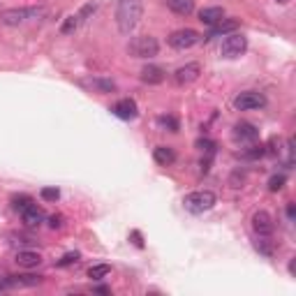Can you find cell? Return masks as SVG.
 Here are the masks:
<instances>
[{"label": "cell", "mask_w": 296, "mask_h": 296, "mask_svg": "<svg viewBox=\"0 0 296 296\" xmlns=\"http://www.w3.org/2000/svg\"><path fill=\"white\" fill-rule=\"evenodd\" d=\"M278 3H287V0H278Z\"/></svg>", "instance_id": "obj_34"}, {"label": "cell", "mask_w": 296, "mask_h": 296, "mask_svg": "<svg viewBox=\"0 0 296 296\" xmlns=\"http://www.w3.org/2000/svg\"><path fill=\"white\" fill-rule=\"evenodd\" d=\"M252 231L257 236H268L271 238L273 231H276V222H273V216L268 211H257L252 216Z\"/></svg>", "instance_id": "obj_8"}, {"label": "cell", "mask_w": 296, "mask_h": 296, "mask_svg": "<svg viewBox=\"0 0 296 296\" xmlns=\"http://www.w3.org/2000/svg\"><path fill=\"white\" fill-rule=\"evenodd\" d=\"M130 238H132V243H134L137 248H144V241H141V234H139V231H132Z\"/></svg>", "instance_id": "obj_31"}, {"label": "cell", "mask_w": 296, "mask_h": 296, "mask_svg": "<svg viewBox=\"0 0 296 296\" xmlns=\"http://www.w3.org/2000/svg\"><path fill=\"white\" fill-rule=\"evenodd\" d=\"M246 49H248V37L238 35V33H229V35H225L220 53L225 56V58H238V56L246 53Z\"/></svg>", "instance_id": "obj_7"}, {"label": "cell", "mask_w": 296, "mask_h": 296, "mask_svg": "<svg viewBox=\"0 0 296 296\" xmlns=\"http://www.w3.org/2000/svg\"><path fill=\"white\" fill-rule=\"evenodd\" d=\"M49 227H51V229H61V227H63V216H51L49 218Z\"/></svg>", "instance_id": "obj_30"}, {"label": "cell", "mask_w": 296, "mask_h": 296, "mask_svg": "<svg viewBox=\"0 0 296 296\" xmlns=\"http://www.w3.org/2000/svg\"><path fill=\"white\" fill-rule=\"evenodd\" d=\"M40 197L44 201H58V199H61V190H58V187H42Z\"/></svg>", "instance_id": "obj_29"}, {"label": "cell", "mask_w": 296, "mask_h": 296, "mask_svg": "<svg viewBox=\"0 0 296 296\" xmlns=\"http://www.w3.org/2000/svg\"><path fill=\"white\" fill-rule=\"evenodd\" d=\"M44 14H46L44 7H12V10L0 12V21L5 25H21V23H28V21L42 19Z\"/></svg>", "instance_id": "obj_3"}, {"label": "cell", "mask_w": 296, "mask_h": 296, "mask_svg": "<svg viewBox=\"0 0 296 296\" xmlns=\"http://www.w3.org/2000/svg\"><path fill=\"white\" fill-rule=\"evenodd\" d=\"M14 261L21 268H37V266L42 264V255L35 250H19L14 257Z\"/></svg>", "instance_id": "obj_16"}, {"label": "cell", "mask_w": 296, "mask_h": 296, "mask_svg": "<svg viewBox=\"0 0 296 296\" xmlns=\"http://www.w3.org/2000/svg\"><path fill=\"white\" fill-rule=\"evenodd\" d=\"M111 114L118 116L121 121H134L139 116V106H137V102L132 97H123V100H118L111 106Z\"/></svg>", "instance_id": "obj_10"}, {"label": "cell", "mask_w": 296, "mask_h": 296, "mask_svg": "<svg viewBox=\"0 0 296 296\" xmlns=\"http://www.w3.org/2000/svg\"><path fill=\"white\" fill-rule=\"evenodd\" d=\"M287 183V176L285 174H273L271 178H268V190L271 192H280L282 187H285Z\"/></svg>", "instance_id": "obj_26"}, {"label": "cell", "mask_w": 296, "mask_h": 296, "mask_svg": "<svg viewBox=\"0 0 296 296\" xmlns=\"http://www.w3.org/2000/svg\"><path fill=\"white\" fill-rule=\"evenodd\" d=\"M199 76H201V65H199V63H185V65H181L178 70L174 72V81L178 86L195 84Z\"/></svg>", "instance_id": "obj_9"}, {"label": "cell", "mask_w": 296, "mask_h": 296, "mask_svg": "<svg viewBox=\"0 0 296 296\" xmlns=\"http://www.w3.org/2000/svg\"><path fill=\"white\" fill-rule=\"evenodd\" d=\"M238 19H222V21H218L216 25H211V33L206 35V40H211V37H225V35H229V33H236L238 31Z\"/></svg>", "instance_id": "obj_13"}, {"label": "cell", "mask_w": 296, "mask_h": 296, "mask_svg": "<svg viewBox=\"0 0 296 296\" xmlns=\"http://www.w3.org/2000/svg\"><path fill=\"white\" fill-rule=\"evenodd\" d=\"M139 79L144 81V84H148V86H157V84H162V81L167 79V72L162 70L160 65H146L144 70H141Z\"/></svg>", "instance_id": "obj_14"}, {"label": "cell", "mask_w": 296, "mask_h": 296, "mask_svg": "<svg viewBox=\"0 0 296 296\" xmlns=\"http://www.w3.org/2000/svg\"><path fill=\"white\" fill-rule=\"evenodd\" d=\"M197 148H199L201 153H206V155H216V141L213 139H208V137H201V139H197Z\"/></svg>", "instance_id": "obj_24"}, {"label": "cell", "mask_w": 296, "mask_h": 296, "mask_svg": "<svg viewBox=\"0 0 296 296\" xmlns=\"http://www.w3.org/2000/svg\"><path fill=\"white\" fill-rule=\"evenodd\" d=\"M222 19H225V10L222 7H204V10H199V21L206 25H216Z\"/></svg>", "instance_id": "obj_19"}, {"label": "cell", "mask_w": 296, "mask_h": 296, "mask_svg": "<svg viewBox=\"0 0 296 296\" xmlns=\"http://www.w3.org/2000/svg\"><path fill=\"white\" fill-rule=\"evenodd\" d=\"M266 106V97L264 93L257 91H243L234 97V109L236 111H257Z\"/></svg>", "instance_id": "obj_6"}, {"label": "cell", "mask_w": 296, "mask_h": 296, "mask_svg": "<svg viewBox=\"0 0 296 296\" xmlns=\"http://www.w3.org/2000/svg\"><path fill=\"white\" fill-rule=\"evenodd\" d=\"M93 291H97V294H109V287H93Z\"/></svg>", "instance_id": "obj_33"}, {"label": "cell", "mask_w": 296, "mask_h": 296, "mask_svg": "<svg viewBox=\"0 0 296 296\" xmlns=\"http://www.w3.org/2000/svg\"><path fill=\"white\" fill-rule=\"evenodd\" d=\"M165 5L178 16H190L195 12V0H165Z\"/></svg>", "instance_id": "obj_18"}, {"label": "cell", "mask_w": 296, "mask_h": 296, "mask_svg": "<svg viewBox=\"0 0 296 296\" xmlns=\"http://www.w3.org/2000/svg\"><path fill=\"white\" fill-rule=\"evenodd\" d=\"M255 248H257V250H259L264 257H273V248L268 246V236H257Z\"/></svg>", "instance_id": "obj_27"}, {"label": "cell", "mask_w": 296, "mask_h": 296, "mask_svg": "<svg viewBox=\"0 0 296 296\" xmlns=\"http://www.w3.org/2000/svg\"><path fill=\"white\" fill-rule=\"evenodd\" d=\"M44 220H46V216L42 208H37V204H33L31 208H25V211H21V222H23L25 227H31V229L40 227Z\"/></svg>", "instance_id": "obj_15"}, {"label": "cell", "mask_w": 296, "mask_h": 296, "mask_svg": "<svg viewBox=\"0 0 296 296\" xmlns=\"http://www.w3.org/2000/svg\"><path fill=\"white\" fill-rule=\"evenodd\" d=\"M81 86L91 88L93 93H100V95H109V93H116V81L106 79V76H91V79H84Z\"/></svg>", "instance_id": "obj_12"}, {"label": "cell", "mask_w": 296, "mask_h": 296, "mask_svg": "<svg viewBox=\"0 0 296 296\" xmlns=\"http://www.w3.org/2000/svg\"><path fill=\"white\" fill-rule=\"evenodd\" d=\"M218 204V197L216 192L211 190H195V192H187L183 197V208L192 216H201V213H208L213 206Z\"/></svg>", "instance_id": "obj_2"}, {"label": "cell", "mask_w": 296, "mask_h": 296, "mask_svg": "<svg viewBox=\"0 0 296 296\" xmlns=\"http://www.w3.org/2000/svg\"><path fill=\"white\" fill-rule=\"evenodd\" d=\"M79 252H65V255L61 257V259L56 261V266H61V268H65V266H72V264H76L79 261Z\"/></svg>", "instance_id": "obj_28"}, {"label": "cell", "mask_w": 296, "mask_h": 296, "mask_svg": "<svg viewBox=\"0 0 296 296\" xmlns=\"http://www.w3.org/2000/svg\"><path fill=\"white\" fill-rule=\"evenodd\" d=\"M141 16H144V5L141 0H118L116 5V23H118V31L123 35H130L139 25Z\"/></svg>", "instance_id": "obj_1"}, {"label": "cell", "mask_w": 296, "mask_h": 296, "mask_svg": "<svg viewBox=\"0 0 296 296\" xmlns=\"http://www.w3.org/2000/svg\"><path fill=\"white\" fill-rule=\"evenodd\" d=\"M155 123H157V127H160V130H165V132H178V130H181L178 118H176V116H169V114L157 116Z\"/></svg>", "instance_id": "obj_20"}, {"label": "cell", "mask_w": 296, "mask_h": 296, "mask_svg": "<svg viewBox=\"0 0 296 296\" xmlns=\"http://www.w3.org/2000/svg\"><path fill=\"white\" fill-rule=\"evenodd\" d=\"M201 42V35L195 31V28H181V31H174L169 37H167V44L176 51H185L192 49L195 44Z\"/></svg>", "instance_id": "obj_5"}, {"label": "cell", "mask_w": 296, "mask_h": 296, "mask_svg": "<svg viewBox=\"0 0 296 296\" xmlns=\"http://www.w3.org/2000/svg\"><path fill=\"white\" fill-rule=\"evenodd\" d=\"M81 23H84V21H81V16H79V14H70L65 21H63L61 33H63V35H72V33H74Z\"/></svg>", "instance_id": "obj_21"}, {"label": "cell", "mask_w": 296, "mask_h": 296, "mask_svg": "<svg viewBox=\"0 0 296 296\" xmlns=\"http://www.w3.org/2000/svg\"><path fill=\"white\" fill-rule=\"evenodd\" d=\"M231 137H234V141H238V144H250V141H257L259 139V127L252 125V123H236L234 130H231Z\"/></svg>", "instance_id": "obj_11"}, {"label": "cell", "mask_w": 296, "mask_h": 296, "mask_svg": "<svg viewBox=\"0 0 296 296\" xmlns=\"http://www.w3.org/2000/svg\"><path fill=\"white\" fill-rule=\"evenodd\" d=\"M35 204V199L33 197H28V195H14L12 197V208L14 211H25V208H31V206Z\"/></svg>", "instance_id": "obj_22"}, {"label": "cell", "mask_w": 296, "mask_h": 296, "mask_svg": "<svg viewBox=\"0 0 296 296\" xmlns=\"http://www.w3.org/2000/svg\"><path fill=\"white\" fill-rule=\"evenodd\" d=\"M109 273H111L109 264H95L88 268V278H93V280H102V278H106Z\"/></svg>", "instance_id": "obj_23"}, {"label": "cell", "mask_w": 296, "mask_h": 296, "mask_svg": "<svg viewBox=\"0 0 296 296\" xmlns=\"http://www.w3.org/2000/svg\"><path fill=\"white\" fill-rule=\"evenodd\" d=\"M266 155V146L259 144V146H252V148H248V151L241 153V157H246V160H259V157Z\"/></svg>", "instance_id": "obj_25"}, {"label": "cell", "mask_w": 296, "mask_h": 296, "mask_svg": "<svg viewBox=\"0 0 296 296\" xmlns=\"http://www.w3.org/2000/svg\"><path fill=\"white\" fill-rule=\"evenodd\" d=\"M127 53H130L132 58H153V56L160 53V42L153 35L132 37L130 44H127Z\"/></svg>", "instance_id": "obj_4"}, {"label": "cell", "mask_w": 296, "mask_h": 296, "mask_svg": "<svg viewBox=\"0 0 296 296\" xmlns=\"http://www.w3.org/2000/svg\"><path fill=\"white\" fill-rule=\"evenodd\" d=\"M287 218H289V220H294V218H296V208H294V204H291V201L287 204Z\"/></svg>", "instance_id": "obj_32"}, {"label": "cell", "mask_w": 296, "mask_h": 296, "mask_svg": "<svg viewBox=\"0 0 296 296\" xmlns=\"http://www.w3.org/2000/svg\"><path fill=\"white\" fill-rule=\"evenodd\" d=\"M153 160L157 162L160 167H169L176 162V151L171 146H155V151H153Z\"/></svg>", "instance_id": "obj_17"}]
</instances>
